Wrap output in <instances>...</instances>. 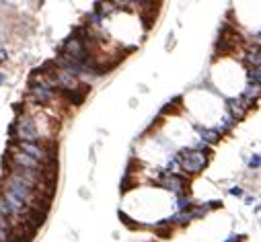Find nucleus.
Instances as JSON below:
<instances>
[{
    "mask_svg": "<svg viewBox=\"0 0 261 242\" xmlns=\"http://www.w3.org/2000/svg\"><path fill=\"white\" fill-rule=\"evenodd\" d=\"M179 228V224H171V222H163V224H159L154 228V232L159 234L161 238H171L173 234H175V230Z\"/></svg>",
    "mask_w": 261,
    "mask_h": 242,
    "instance_id": "1",
    "label": "nucleus"
},
{
    "mask_svg": "<svg viewBox=\"0 0 261 242\" xmlns=\"http://www.w3.org/2000/svg\"><path fill=\"white\" fill-rule=\"evenodd\" d=\"M122 222H124V224H126L128 228H132V230H146V226H144V224H138V222H132V220H130V218H128L126 214H122Z\"/></svg>",
    "mask_w": 261,
    "mask_h": 242,
    "instance_id": "2",
    "label": "nucleus"
}]
</instances>
